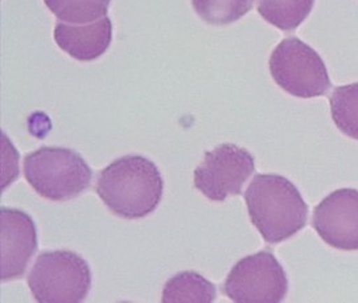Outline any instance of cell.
Here are the masks:
<instances>
[{
  "label": "cell",
  "mask_w": 358,
  "mask_h": 303,
  "mask_svg": "<svg viewBox=\"0 0 358 303\" xmlns=\"http://www.w3.org/2000/svg\"><path fill=\"white\" fill-rule=\"evenodd\" d=\"M164 182L155 163L141 155L114 160L96 179V191L108 209L122 218L148 216L162 202Z\"/></svg>",
  "instance_id": "6da1fadb"
},
{
  "label": "cell",
  "mask_w": 358,
  "mask_h": 303,
  "mask_svg": "<svg viewBox=\"0 0 358 303\" xmlns=\"http://www.w3.org/2000/svg\"><path fill=\"white\" fill-rule=\"evenodd\" d=\"M245 202L251 223L266 243H283L307 225L308 206L294 183L282 175H255Z\"/></svg>",
  "instance_id": "7a4b0ae2"
},
{
  "label": "cell",
  "mask_w": 358,
  "mask_h": 303,
  "mask_svg": "<svg viewBox=\"0 0 358 303\" xmlns=\"http://www.w3.org/2000/svg\"><path fill=\"white\" fill-rule=\"evenodd\" d=\"M24 176L44 199L66 202L90 187L93 172L76 151L61 147H41L25 155Z\"/></svg>",
  "instance_id": "3957f363"
},
{
  "label": "cell",
  "mask_w": 358,
  "mask_h": 303,
  "mask_svg": "<svg viewBox=\"0 0 358 303\" xmlns=\"http://www.w3.org/2000/svg\"><path fill=\"white\" fill-rule=\"evenodd\" d=\"M28 286L37 302H83L92 288L90 267L71 251L43 252L28 276Z\"/></svg>",
  "instance_id": "277c9868"
},
{
  "label": "cell",
  "mask_w": 358,
  "mask_h": 303,
  "mask_svg": "<svg viewBox=\"0 0 358 303\" xmlns=\"http://www.w3.org/2000/svg\"><path fill=\"white\" fill-rule=\"evenodd\" d=\"M268 68L278 86L294 97H320L332 87L322 56L298 37H287L278 44Z\"/></svg>",
  "instance_id": "5b68a950"
},
{
  "label": "cell",
  "mask_w": 358,
  "mask_h": 303,
  "mask_svg": "<svg viewBox=\"0 0 358 303\" xmlns=\"http://www.w3.org/2000/svg\"><path fill=\"white\" fill-rule=\"evenodd\" d=\"M222 291L233 302H282L288 279L276 257L270 251H262L239 260L227 274Z\"/></svg>",
  "instance_id": "8992f818"
},
{
  "label": "cell",
  "mask_w": 358,
  "mask_h": 303,
  "mask_svg": "<svg viewBox=\"0 0 358 303\" xmlns=\"http://www.w3.org/2000/svg\"><path fill=\"white\" fill-rule=\"evenodd\" d=\"M255 171L250 153L233 143L217 146L205 153L194 170V187L209 200L222 203L229 195H239Z\"/></svg>",
  "instance_id": "52a82bcc"
},
{
  "label": "cell",
  "mask_w": 358,
  "mask_h": 303,
  "mask_svg": "<svg viewBox=\"0 0 358 303\" xmlns=\"http://www.w3.org/2000/svg\"><path fill=\"white\" fill-rule=\"evenodd\" d=\"M312 227L322 241L338 251H358V190L341 188L316 206Z\"/></svg>",
  "instance_id": "ba28073f"
},
{
  "label": "cell",
  "mask_w": 358,
  "mask_h": 303,
  "mask_svg": "<svg viewBox=\"0 0 358 303\" xmlns=\"http://www.w3.org/2000/svg\"><path fill=\"white\" fill-rule=\"evenodd\" d=\"M1 281L22 279L37 251L36 225L23 211L1 208Z\"/></svg>",
  "instance_id": "9c48e42d"
},
{
  "label": "cell",
  "mask_w": 358,
  "mask_h": 303,
  "mask_svg": "<svg viewBox=\"0 0 358 303\" xmlns=\"http://www.w3.org/2000/svg\"><path fill=\"white\" fill-rule=\"evenodd\" d=\"M113 38V24L108 16L90 24L57 23L55 40L64 52L78 61H93L108 50Z\"/></svg>",
  "instance_id": "30bf717a"
},
{
  "label": "cell",
  "mask_w": 358,
  "mask_h": 303,
  "mask_svg": "<svg viewBox=\"0 0 358 303\" xmlns=\"http://www.w3.org/2000/svg\"><path fill=\"white\" fill-rule=\"evenodd\" d=\"M217 297L215 286L196 272H182L168 279L163 289L164 303H212Z\"/></svg>",
  "instance_id": "8fae6325"
},
{
  "label": "cell",
  "mask_w": 358,
  "mask_h": 303,
  "mask_svg": "<svg viewBox=\"0 0 358 303\" xmlns=\"http://www.w3.org/2000/svg\"><path fill=\"white\" fill-rule=\"evenodd\" d=\"M315 0H257V10L263 19L285 32H292L313 8Z\"/></svg>",
  "instance_id": "7c38bea8"
},
{
  "label": "cell",
  "mask_w": 358,
  "mask_h": 303,
  "mask_svg": "<svg viewBox=\"0 0 358 303\" xmlns=\"http://www.w3.org/2000/svg\"><path fill=\"white\" fill-rule=\"evenodd\" d=\"M329 104L336 127L346 136L358 141V83L334 87Z\"/></svg>",
  "instance_id": "4fadbf2b"
},
{
  "label": "cell",
  "mask_w": 358,
  "mask_h": 303,
  "mask_svg": "<svg viewBox=\"0 0 358 303\" xmlns=\"http://www.w3.org/2000/svg\"><path fill=\"white\" fill-rule=\"evenodd\" d=\"M60 22L90 24L105 17L111 0H44Z\"/></svg>",
  "instance_id": "5bb4252c"
},
{
  "label": "cell",
  "mask_w": 358,
  "mask_h": 303,
  "mask_svg": "<svg viewBox=\"0 0 358 303\" xmlns=\"http://www.w3.org/2000/svg\"><path fill=\"white\" fill-rule=\"evenodd\" d=\"M254 0H192L196 13L212 25L236 23L251 11Z\"/></svg>",
  "instance_id": "9a60e30c"
}]
</instances>
